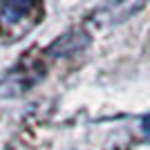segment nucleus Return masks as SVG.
<instances>
[{"instance_id": "nucleus-1", "label": "nucleus", "mask_w": 150, "mask_h": 150, "mask_svg": "<svg viewBox=\"0 0 150 150\" xmlns=\"http://www.w3.org/2000/svg\"><path fill=\"white\" fill-rule=\"evenodd\" d=\"M45 13L38 2H0V34L18 38L36 27Z\"/></svg>"}]
</instances>
